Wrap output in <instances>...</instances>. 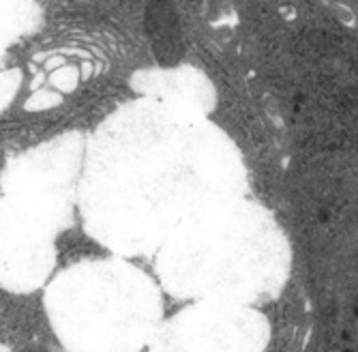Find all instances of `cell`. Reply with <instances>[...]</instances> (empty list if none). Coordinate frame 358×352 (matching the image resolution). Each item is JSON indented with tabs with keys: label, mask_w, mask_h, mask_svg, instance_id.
Here are the masks:
<instances>
[{
	"label": "cell",
	"mask_w": 358,
	"mask_h": 352,
	"mask_svg": "<svg viewBox=\"0 0 358 352\" xmlns=\"http://www.w3.org/2000/svg\"><path fill=\"white\" fill-rule=\"evenodd\" d=\"M146 28L152 39V48L161 60H176L182 50L180 28L170 0H155L146 13Z\"/></svg>",
	"instance_id": "obj_1"
}]
</instances>
